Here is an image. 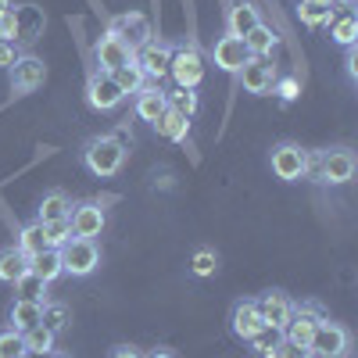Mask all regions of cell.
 I'll list each match as a JSON object with an SVG mask.
<instances>
[{
    "mask_svg": "<svg viewBox=\"0 0 358 358\" xmlns=\"http://www.w3.org/2000/svg\"><path fill=\"white\" fill-rule=\"evenodd\" d=\"M244 47H248V57H268V54H276L280 47V36H276V29L273 25H255L251 33L244 36Z\"/></svg>",
    "mask_w": 358,
    "mask_h": 358,
    "instance_id": "22",
    "label": "cell"
},
{
    "mask_svg": "<svg viewBox=\"0 0 358 358\" xmlns=\"http://www.w3.org/2000/svg\"><path fill=\"white\" fill-rule=\"evenodd\" d=\"M326 29H330V40L337 47H344V50L358 43V18H355L351 8H337L330 15V22H326Z\"/></svg>",
    "mask_w": 358,
    "mask_h": 358,
    "instance_id": "20",
    "label": "cell"
},
{
    "mask_svg": "<svg viewBox=\"0 0 358 358\" xmlns=\"http://www.w3.org/2000/svg\"><path fill=\"white\" fill-rule=\"evenodd\" d=\"M15 57H18V47H15V43H4V40H0V69L8 72V69L15 65Z\"/></svg>",
    "mask_w": 358,
    "mask_h": 358,
    "instance_id": "42",
    "label": "cell"
},
{
    "mask_svg": "<svg viewBox=\"0 0 358 358\" xmlns=\"http://www.w3.org/2000/svg\"><path fill=\"white\" fill-rule=\"evenodd\" d=\"M111 79L118 83V90L129 97V94H140V90L147 86V76L140 72V65H136V57H129L126 65H118L115 72H111Z\"/></svg>",
    "mask_w": 358,
    "mask_h": 358,
    "instance_id": "29",
    "label": "cell"
},
{
    "mask_svg": "<svg viewBox=\"0 0 358 358\" xmlns=\"http://www.w3.org/2000/svg\"><path fill=\"white\" fill-rule=\"evenodd\" d=\"M155 129H158V136H165L169 143H187V140H190V118L179 115V111H172V108H165V115L155 122Z\"/></svg>",
    "mask_w": 358,
    "mask_h": 358,
    "instance_id": "24",
    "label": "cell"
},
{
    "mask_svg": "<svg viewBox=\"0 0 358 358\" xmlns=\"http://www.w3.org/2000/svg\"><path fill=\"white\" fill-rule=\"evenodd\" d=\"M43 358H65V355H54V351H50V355H43Z\"/></svg>",
    "mask_w": 358,
    "mask_h": 358,
    "instance_id": "49",
    "label": "cell"
},
{
    "mask_svg": "<svg viewBox=\"0 0 358 358\" xmlns=\"http://www.w3.org/2000/svg\"><path fill=\"white\" fill-rule=\"evenodd\" d=\"M268 165H273V176L283 179V183H297V179L308 176V151L294 140H280L268 155Z\"/></svg>",
    "mask_w": 358,
    "mask_h": 358,
    "instance_id": "4",
    "label": "cell"
},
{
    "mask_svg": "<svg viewBox=\"0 0 358 358\" xmlns=\"http://www.w3.org/2000/svg\"><path fill=\"white\" fill-rule=\"evenodd\" d=\"M308 176H315L319 183H326V187L351 183V176H355V151H348V147H334V151H319V155L308 151Z\"/></svg>",
    "mask_w": 358,
    "mask_h": 358,
    "instance_id": "2",
    "label": "cell"
},
{
    "mask_svg": "<svg viewBox=\"0 0 358 358\" xmlns=\"http://www.w3.org/2000/svg\"><path fill=\"white\" fill-rule=\"evenodd\" d=\"M50 334H62L69 330V322H72V308L65 301H43V319H40Z\"/></svg>",
    "mask_w": 358,
    "mask_h": 358,
    "instance_id": "35",
    "label": "cell"
},
{
    "mask_svg": "<svg viewBox=\"0 0 358 358\" xmlns=\"http://www.w3.org/2000/svg\"><path fill=\"white\" fill-rule=\"evenodd\" d=\"M43 25H47V15L40 8H33V4L18 8V40L22 43H33L43 33Z\"/></svg>",
    "mask_w": 358,
    "mask_h": 358,
    "instance_id": "27",
    "label": "cell"
},
{
    "mask_svg": "<svg viewBox=\"0 0 358 358\" xmlns=\"http://www.w3.org/2000/svg\"><path fill=\"white\" fill-rule=\"evenodd\" d=\"M273 94L280 97V101H297V94H301V79H297V76H276V83H273Z\"/></svg>",
    "mask_w": 358,
    "mask_h": 358,
    "instance_id": "39",
    "label": "cell"
},
{
    "mask_svg": "<svg viewBox=\"0 0 358 358\" xmlns=\"http://www.w3.org/2000/svg\"><path fill=\"white\" fill-rule=\"evenodd\" d=\"M18 355H25V348H22V334L8 326V330L0 334V358H18Z\"/></svg>",
    "mask_w": 358,
    "mask_h": 358,
    "instance_id": "40",
    "label": "cell"
},
{
    "mask_svg": "<svg viewBox=\"0 0 358 358\" xmlns=\"http://www.w3.org/2000/svg\"><path fill=\"white\" fill-rule=\"evenodd\" d=\"M122 101H126V94L118 90L111 72H101V69L90 72V79H86V104L90 108L94 111H115Z\"/></svg>",
    "mask_w": 358,
    "mask_h": 358,
    "instance_id": "10",
    "label": "cell"
},
{
    "mask_svg": "<svg viewBox=\"0 0 358 358\" xmlns=\"http://www.w3.org/2000/svg\"><path fill=\"white\" fill-rule=\"evenodd\" d=\"M4 8H11V0H0V11H4Z\"/></svg>",
    "mask_w": 358,
    "mask_h": 358,
    "instance_id": "48",
    "label": "cell"
},
{
    "mask_svg": "<svg viewBox=\"0 0 358 358\" xmlns=\"http://www.w3.org/2000/svg\"><path fill=\"white\" fill-rule=\"evenodd\" d=\"M15 248L25 255V258H36L40 251H47V233H43V222H25L15 236Z\"/></svg>",
    "mask_w": 358,
    "mask_h": 358,
    "instance_id": "25",
    "label": "cell"
},
{
    "mask_svg": "<svg viewBox=\"0 0 358 358\" xmlns=\"http://www.w3.org/2000/svg\"><path fill=\"white\" fill-rule=\"evenodd\" d=\"M108 33H115L129 50H140L147 40L155 36V29H151V22H147V15L126 11V15H115V18L108 22Z\"/></svg>",
    "mask_w": 358,
    "mask_h": 358,
    "instance_id": "11",
    "label": "cell"
},
{
    "mask_svg": "<svg viewBox=\"0 0 358 358\" xmlns=\"http://www.w3.org/2000/svg\"><path fill=\"white\" fill-rule=\"evenodd\" d=\"M111 358H143V355H140L133 344H118V348L111 351Z\"/></svg>",
    "mask_w": 358,
    "mask_h": 358,
    "instance_id": "45",
    "label": "cell"
},
{
    "mask_svg": "<svg viewBox=\"0 0 358 358\" xmlns=\"http://www.w3.org/2000/svg\"><path fill=\"white\" fill-rule=\"evenodd\" d=\"M319 319H322L319 305H294V315H290V322L283 326V337L294 341V344H301V348H308Z\"/></svg>",
    "mask_w": 358,
    "mask_h": 358,
    "instance_id": "15",
    "label": "cell"
},
{
    "mask_svg": "<svg viewBox=\"0 0 358 358\" xmlns=\"http://www.w3.org/2000/svg\"><path fill=\"white\" fill-rule=\"evenodd\" d=\"M355 0H334V8H351Z\"/></svg>",
    "mask_w": 358,
    "mask_h": 358,
    "instance_id": "47",
    "label": "cell"
},
{
    "mask_svg": "<svg viewBox=\"0 0 358 358\" xmlns=\"http://www.w3.org/2000/svg\"><path fill=\"white\" fill-rule=\"evenodd\" d=\"M25 273H29V258H25L15 244L0 251V283H15V280H22Z\"/></svg>",
    "mask_w": 358,
    "mask_h": 358,
    "instance_id": "28",
    "label": "cell"
},
{
    "mask_svg": "<svg viewBox=\"0 0 358 358\" xmlns=\"http://www.w3.org/2000/svg\"><path fill=\"white\" fill-rule=\"evenodd\" d=\"M72 212V197L65 190H47L40 197V208H36V222H54V219H69Z\"/></svg>",
    "mask_w": 358,
    "mask_h": 358,
    "instance_id": "23",
    "label": "cell"
},
{
    "mask_svg": "<svg viewBox=\"0 0 358 358\" xmlns=\"http://www.w3.org/2000/svg\"><path fill=\"white\" fill-rule=\"evenodd\" d=\"M43 233H47V248H65V244L72 241V226H69V219L43 222Z\"/></svg>",
    "mask_w": 358,
    "mask_h": 358,
    "instance_id": "36",
    "label": "cell"
},
{
    "mask_svg": "<svg viewBox=\"0 0 358 358\" xmlns=\"http://www.w3.org/2000/svg\"><path fill=\"white\" fill-rule=\"evenodd\" d=\"M212 62H215V69L236 76V69L248 62V47H244V40H236V36H229V33L219 36V40H215V50H212Z\"/></svg>",
    "mask_w": 358,
    "mask_h": 358,
    "instance_id": "18",
    "label": "cell"
},
{
    "mask_svg": "<svg viewBox=\"0 0 358 358\" xmlns=\"http://www.w3.org/2000/svg\"><path fill=\"white\" fill-rule=\"evenodd\" d=\"M165 101H169V108H172V111L187 115V118H194V115H197V108H201V97H197V90H183V86H176V90H165Z\"/></svg>",
    "mask_w": 358,
    "mask_h": 358,
    "instance_id": "33",
    "label": "cell"
},
{
    "mask_svg": "<svg viewBox=\"0 0 358 358\" xmlns=\"http://www.w3.org/2000/svg\"><path fill=\"white\" fill-rule=\"evenodd\" d=\"M190 268H194V276H215V268H219V255L212 248H201L194 258H190Z\"/></svg>",
    "mask_w": 358,
    "mask_h": 358,
    "instance_id": "37",
    "label": "cell"
},
{
    "mask_svg": "<svg viewBox=\"0 0 358 358\" xmlns=\"http://www.w3.org/2000/svg\"><path fill=\"white\" fill-rule=\"evenodd\" d=\"M255 25H262V11H258V4H251V0H241V4H233V8H229V18H226V33H229V36L244 40Z\"/></svg>",
    "mask_w": 358,
    "mask_h": 358,
    "instance_id": "19",
    "label": "cell"
},
{
    "mask_svg": "<svg viewBox=\"0 0 358 358\" xmlns=\"http://www.w3.org/2000/svg\"><path fill=\"white\" fill-rule=\"evenodd\" d=\"M43 319V305L40 301H15L11 305V330L25 334L29 326H36Z\"/></svg>",
    "mask_w": 358,
    "mask_h": 358,
    "instance_id": "31",
    "label": "cell"
},
{
    "mask_svg": "<svg viewBox=\"0 0 358 358\" xmlns=\"http://www.w3.org/2000/svg\"><path fill=\"white\" fill-rule=\"evenodd\" d=\"M54 337L57 334H50L43 322H36V326H29V330L22 334V348H25V355H50L54 351Z\"/></svg>",
    "mask_w": 358,
    "mask_h": 358,
    "instance_id": "30",
    "label": "cell"
},
{
    "mask_svg": "<svg viewBox=\"0 0 358 358\" xmlns=\"http://www.w3.org/2000/svg\"><path fill=\"white\" fill-rule=\"evenodd\" d=\"M236 79H241L244 94L251 97H265L276 83V65H268V57H248V62L236 69Z\"/></svg>",
    "mask_w": 358,
    "mask_h": 358,
    "instance_id": "12",
    "label": "cell"
},
{
    "mask_svg": "<svg viewBox=\"0 0 358 358\" xmlns=\"http://www.w3.org/2000/svg\"><path fill=\"white\" fill-rule=\"evenodd\" d=\"M133 57V50L118 40L115 33H104V36H97V43H94V62H97V69L101 72H115L118 65H126Z\"/></svg>",
    "mask_w": 358,
    "mask_h": 358,
    "instance_id": "16",
    "label": "cell"
},
{
    "mask_svg": "<svg viewBox=\"0 0 358 358\" xmlns=\"http://www.w3.org/2000/svg\"><path fill=\"white\" fill-rule=\"evenodd\" d=\"M255 305H258L262 322H265V326H280V330H283V326L290 322V315H294V301H290L287 290H265Z\"/></svg>",
    "mask_w": 358,
    "mask_h": 358,
    "instance_id": "14",
    "label": "cell"
},
{
    "mask_svg": "<svg viewBox=\"0 0 358 358\" xmlns=\"http://www.w3.org/2000/svg\"><path fill=\"white\" fill-rule=\"evenodd\" d=\"M11 287H15V294H18L15 301H40V305L47 301V283H43L36 273H25V276L15 280Z\"/></svg>",
    "mask_w": 358,
    "mask_h": 358,
    "instance_id": "34",
    "label": "cell"
},
{
    "mask_svg": "<svg viewBox=\"0 0 358 358\" xmlns=\"http://www.w3.org/2000/svg\"><path fill=\"white\" fill-rule=\"evenodd\" d=\"M18 358H36V355H18Z\"/></svg>",
    "mask_w": 358,
    "mask_h": 358,
    "instance_id": "50",
    "label": "cell"
},
{
    "mask_svg": "<svg viewBox=\"0 0 358 358\" xmlns=\"http://www.w3.org/2000/svg\"><path fill=\"white\" fill-rule=\"evenodd\" d=\"M172 47H176V43L151 36L140 50H133V57H136L140 72L147 76V83H162V79L169 76V65H172Z\"/></svg>",
    "mask_w": 358,
    "mask_h": 358,
    "instance_id": "8",
    "label": "cell"
},
{
    "mask_svg": "<svg viewBox=\"0 0 358 358\" xmlns=\"http://www.w3.org/2000/svg\"><path fill=\"white\" fill-rule=\"evenodd\" d=\"M62 251V265H65V276H76V280H86L94 268L101 265V248L97 241H86V236H72V241Z\"/></svg>",
    "mask_w": 358,
    "mask_h": 358,
    "instance_id": "7",
    "label": "cell"
},
{
    "mask_svg": "<svg viewBox=\"0 0 358 358\" xmlns=\"http://www.w3.org/2000/svg\"><path fill=\"white\" fill-rule=\"evenodd\" d=\"M136 101H133V111H136V118H143V122H158V118L165 115V108H169V101H165V90L158 86V83H147L140 94H133Z\"/></svg>",
    "mask_w": 358,
    "mask_h": 358,
    "instance_id": "17",
    "label": "cell"
},
{
    "mask_svg": "<svg viewBox=\"0 0 358 358\" xmlns=\"http://www.w3.org/2000/svg\"><path fill=\"white\" fill-rule=\"evenodd\" d=\"M273 358H312V351L308 348H301V344H294V341H287L283 337V344L276 348V355Z\"/></svg>",
    "mask_w": 358,
    "mask_h": 358,
    "instance_id": "41",
    "label": "cell"
},
{
    "mask_svg": "<svg viewBox=\"0 0 358 358\" xmlns=\"http://www.w3.org/2000/svg\"><path fill=\"white\" fill-rule=\"evenodd\" d=\"M308 351H312V358H344L351 351V334L341 322H334L330 315H322L312 341H308Z\"/></svg>",
    "mask_w": 358,
    "mask_h": 358,
    "instance_id": "5",
    "label": "cell"
},
{
    "mask_svg": "<svg viewBox=\"0 0 358 358\" xmlns=\"http://www.w3.org/2000/svg\"><path fill=\"white\" fill-rule=\"evenodd\" d=\"M69 226H72V236H86V241H97L108 226V212L101 201H79L72 204L69 212Z\"/></svg>",
    "mask_w": 358,
    "mask_h": 358,
    "instance_id": "9",
    "label": "cell"
},
{
    "mask_svg": "<svg viewBox=\"0 0 358 358\" xmlns=\"http://www.w3.org/2000/svg\"><path fill=\"white\" fill-rule=\"evenodd\" d=\"M248 344H251V351H255L258 358H273L276 348L283 344V330H280V326H262V330H258Z\"/></svg>",
    "mask_w": 358,
    "mask_h": 358,
    "instance_id": "32",
    "label": "cell"
},
{
    "mask_svg": "<svg viewBox=\"0 0 358 358\" xmlns=\"http://www.w3.org/2000/svg\"><path fill=\"white\" fill-rule=\"evenodd\" d=\"M344 65H348V79L358 83V50H355V47H348V62H344Z\"/></svg>",
    "mask_w": 358,
    "mask_h": 358,
    "instance_id": "44",
    "label": "cell"
},
{
    "mask_svg": "<svg viewBox=\"0 0 358 358\" xmlns=\"http://www.w3.org/2000/svg\"><path fill=\"white\" fill-rule=\"evenodd\" d=\"M29 273H36L47 287H50L54 280H62V276H65L62 251H57V248H47V251H40L36 258H29Z\"/></svg>",
    "mask_w": 358,
    "mask_h": 358,
    "instance_id": "21",
    "label": "cell"
},
{
    "mask_svg": "<svg viewBox=\"0 0 358 358\" xmlns=\"http://www.w3.org/2000/svg\"><path fill=\"white\" fill-rule=\"evenodd\" d=\"M111 136H115L118 143H122V147H126V151H129V147H133V129H129L126 122H122V126H115V133H111Z\"/></svg>",
    "mask_w": 358,
    "mask_h": 358,
    "instance_id": "43",
    "label": "cell"
},
{
    "mask_svg": "<svg viewBox=\"0 0 358 358\" xmlns=\"http://www.w3.org/2000/svg\"><path fill=\"white\" fill-rule=\"evenodd\" d=\"M204 54L197 50V43H179L172 47V65H169V79L183 90H197L204 79Z\"/></svg>",
    "mask_w": 358,
    "mask_h": 358,
    "instance_id": "3",
    "label": "cell"
},
{
    "mask_svg": "<svg viewBox=\"0 0 358 358\" xmlns=\"http://www.w3.org/2000/svg\"><path fill=\"white\" fill-rule=\"evenodd\" d=\"M0 40L4 43H18V8H4L0 11Z\"/></svg>",
    "mask_w": 358,
    "mask_h": 358,
    "instance_id": "38",
    "label": "cell"
},
{
    "mask_svg": "<svg viewBox=\"0 0 358 358\" xmlns=\"http://www.w3.org/2000/svg\"><path fill=\"white\" fill-rule=\"evenodd\" d=\"M147 358H179V355H176L172 348H155V351L147 355Z\"/></svg>",
    "mask_w": 358,
    "mask_h": 358,
    "instance_id": "46",
    "label": "cell"
},
{
    "mask_svg": "<svg viewBox=\"0 0 358 358\" xmlns=\"http://www.w3.org/2000/svg\"><path fill=\"white\" fill-rule=\"evenodd\" d=\"M262 315H258V305H255V297H241L233 308H229V330H233V337L236 341H251L258 330H262Z\"/></svg>",
    "mask_w": 358,
    "mask_h": 358,
    "instance_id": "13",
    "label": "cell"
},
{
    "mask_svg": "<svg viewBox=\"0 0 358 358\" xmlns=\"http://www.w3.org/2000/svg\"><path fill=\"white\" fill-rule=\"evenodd\" d=\"M334 11H337L334 0H301V4H297V18H301V25H308V29H322Z\"/></svg>",
    "mask_w": 358,
    "mask_h": 358,
    "instance_id": "26",
    "label": "cell"
},
{
    "mask_svg": "<svg viewBox=\"0 0 358 358\" xmlns=\"http://www.w3.org/2000/svg\"><path fill=\"white\" fill-rule=\"evenodd\" d=\"M8 83H11V94L25 97V94H36V90L47 83V62L40 54H18L15 65L8 69Z\"/></svg>",
    "mask_w": 358,
    "mask_h": 358,
    "instance_id": "6",
    "label": "cell"
},
{
    "mask_svg": "<svg viewBox=\"0 0 358 358\" xmlns=\"http://www.w3.org/2000/svg\"><path fill=\"white\" fill-rule=\"evenodd\" d=\"M126 158H129V151H126V147L118 143L111 133L90 136V140L83 143V165H86L90 176H97V179L118 176V172H122V165H126Z\"/></svg>",
    "mask_w": 358,
    "mask_h": 358,
    "instance_id": "1",
    "label": "cell"
}]
</instances>
